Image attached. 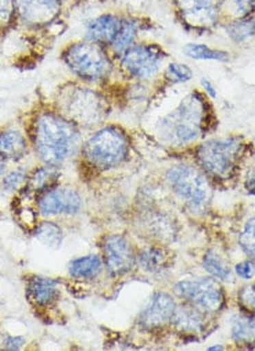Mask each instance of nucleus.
I'll return each instance as SVG.
<instances>
[{
    "label": "nucleus",
    "mask_w": 255,
    "mask_h": 351,
    "mask_svg": "<svg viewBox=\"0 0 255 351\" xmlns=\"http://www.w3.org/2000/svg\"><path fill=\"white\" fill-rule=\"evenodd\" d=\"M54 107L81 130H96L106 124L110 115L106 95L81 81L61 86Z\"/></svg>",
    "instance_id": "nucleus-3"
},
{
    "label": "nucleus",
    "mask_w": 255,
    "mask_h": 351,
    "mask_svg": "<svg viewBox=\"0 0 255 351\" xmlns=\"http://www.w3.org/2000/svg\"><path fill=\"white\" fill-rule=\"evenodd\" d=\"M255 16V0H225L223 20Z\"/></svg>",
    "instance_id": "nucleus-28"
},
{
    "label": "nucleus",
    "mask_w": 255,
    "mask_h": 351,
    "mask_svg": "<svg viewBox=\"0 0 255 351\" xmlns=\"http://www.w3.org/2000/svg\"><path fill=\"white\" fill-rule=\"evenodd\" d=\"M6 169H8V160L5 157L0 156V178L5 177Z\"/></svg>",
    "instance_id": "nucleus-38"
},
{
    "label": "nucleus",
    "mask_w": 255,
    "mask_h": 351,
    "mask_svg": "<svg viewBox=\"0 0 255 351\" xmlns=\"http://www.w3.org/2000/svg\"><path fill=\"white\" fill-rule=\"evenodd\" d=\"M122 17L121 12H103L92 17L85 23L84 39L108 49L119 31Z\"/></svg>",
    "instance_id": "nucleus-14"
},
{
    "label": "nucleus",
    "mask_w": 255,
    "mask_h": 351,
    "mask_svg": "<svg viewBox=\"0 0 255 351\" xmlns=\"http://www.w3.org/2000/svg\"><path fill=\"white\" fill-rule=\"evenodd\" d=\"M173 291L187 304L203 313H218L225 302L223 290L215 278L180 280L175 285Z\"/></svg>",
    "instance_id": "nucleus-10"
},
{
    "label": "nucleus",
    "mask_w": 255,
    "mask_h": 351,
    "mask_svg": "<svg viewBox=\"0 0 255 351\" xmlns=\"http://www.w3.org/2000/svg\"><path fill=\"white\" fill-rule=\"evenodd\" d=\"M239 300L244 308H247L248 311L255 314V283L244 286L240 290Z\"/></svg>",
    "instance_id": "nucleus-33"
},
{
    "label": "nucleus",
    "mask_w": 255,
    "mask_h": 351,
    "mask_svg": "<svg viewBox=\"0 0 255 351\" xmlns=\"http://www.w3.org/2000/svg\"><path fill=\"white\" fill-rule=\"evenodd\" d=\"M183 54L191 60L199 62H219L228 63L230 60V54L226 50L212 49L204 43H187L183 47Z\"/></svg>",
    "instance_id": "nucleus-23"
},
{
    "label": "nucleus",
    "mask_w": 255,
    "mask_h": 351,
    "mask_svg": "<svg viewBox=\"0 0 255 351\" xmlns=\"http://www.w3.org/2000/svg\"><path fill=\"white\" fill-rule=\"evenodd\" d=\"M234 271H236L237 276H240L243 279H251L255 275V265H254L252 260L243 261L234 267Z\"/></svg>",
    "instance_id": "nucleus-34"
},
{
    "label": "nucleus",
    "mask_w": 255,
    "mask_h": 351,
    "mask_svg": "<svg viewBox=\"0 0 255 351\" xmlns=\"http://www.w3.org/2000/svg\"><path fill=\"white\" fill-rule=\"evenodd\" d=\"M29 152V139L23 131L9 127L0 131V156L6 160H21Z\"/></svg>",
    "instance_id": "nucleus-18"
},
{
    "label": "nucleus",
    "mask_w": 255,
    "mask_h": 351,
    "mask_svg": "<svg viewBox=\"0 0 255 351\" xmlns=\"http://www.w3.org/2000/svg\"><path fill=\"white\" fill-rule=\"evenodd\" d=\"M245 189H247V192H248L250 195L255 196V172L251 173L250 177L247 178V181H245Z\"/></svg>",
    "instance_id": "nucleus-37"
},
{
    "label": "nucleus",
    "mask_w": 255,
    "mask_h": 351,
    "mask_svg": "<svg viewBox=\"0 0 255 351\" xmlns=\"http://www.w3.org/2000/svg\"><path fill=\"white\" fill-rule=\"evenodd\" d=\"M244 149L245 143L239 136L212 138L196 147V157L210 177L228 180L239 165Z\"/></svg>",
    "instance_id": "nucleus-6"
},
{
    "label": "nucleus",
    "mask_w": 255,
    "mask_h": 351,
    "mask_svg": "<svg viewBox=\"0 0 255 351\" xmlns=\"http://www.w3.org/2000/svg\"><path fill=\"white\" fill-rule=\"evenodd\" d=\"M25 344V340L24 337L21 336H9L5 339V343H3V348L6 350H21Z\"/></svg>",
    "instance_id": "nucleus-35"
},
{
    "label": "nucleus",
    "mask_w": 255,
    "mask_h": 351,
    "mask_svg": "<svg viewBox=\"0 0 255 351\" xmlns=\"http://www.w3.org/2000/svg\"><path fill=\"white\" fill-rule=\"evenodd\" d=\"M200 84H202V88H203V92L211 99V100H215L217 97H218V93H217V88H215V85L208 80V78H202V81H200Z\"/></svg>",
    "instance_id": "nucleus-36"
},
{
    "label": "nucleus",
    "mask_w": 255,
    "mask_h": 351,
    "mask_svg": "<svg viewBox=\"0 0 255 351\" xmlns=\"http://www.w3.org/2000/svg\"><path fill=\"white\" fill-rule=\"evenodd\" d=\"M82 158L95 169L106 171L119 167L131 153V139L119 125L104 124L81 145Z\"/></svg>",
    "instance_id": "nucleus-5"
},
{
    "label": "nucleus",
    "mask_w": 255,
    "mask_h": 351,
    "mask_svg": "<svg viewBox=\"0 0 255 351\" xmlns=\"http://www.w3.org/2000/svg\"><path fill=\"white\" fill-rule=\"evenodd\" d=\"M27 180H28V173L24 169L21 168L13 169L3 177V189L6 192H14L20 189L23 185H25Z\"/></svg>",
    "instance_id": "nucleus-32"
},
{
    "label": "nucleus",
    "mask_w": 255,
    "mask_h": 351,
    "mask_svg": "<svg viewBox=\"0 0 255 351\" xmlns=\"http://www.w3.org/2000/svg\"><path fill=\"white\" fill-rule=\"evenodd\" d=\"M28 139L45 164L60 167L81 149L82 130L56 107L42 108L32 117Z\"/></svg>",
    "instance_id": "nucleus-1"
},
{
    "label": "nucleus",
    "mask_w": 255,
    "mask_h": 351,
    "mask_svg": "<svg viewBox=\"0 0 255 351\" xmlns=\"http://www.w3.org/2000/svg\"><path fill=\"white\" fill-rule=\"evenodd\" d=\"M225 0H172L178 23L189 32H212L223 23Z\"/></svg>",
    "instance_id": "nucleus-9"
},
{
    "label": "nucleus",
    "mask_w": 255,
    "mask_h": 351,
    "mask_svg": "<svg viewBox=\"0 0 255 351\" xmlns=\"http://www.w3.org/2000/svg\"><path fill=\"white\" fill-rule=\"evenodd\" d=\"M58 178H60L58 167L45 164L42 167H38L31 175H28L27 189L29 192L42 195V193L50 191Z\"/></svg>",
    "instance_id": "nucleus-21"
},
{
    "label": "nucleus",
    "mask_w": 255,
    "mask_h": 351,
    "mask_svg": "<svg viewBox=\"0 0 255 351\" xmlns=\"http://www.w3.org/2000/svg\"><path fill=\"white\" fill-rule=\"evenodd\" d=\"M208 99L204 92L191 90L176 108L164 115L156 127L161 143L172 149H184L207 135L215 123Z\"/></svg>",
    "instance_id": "nucleus-2"
},
{
    "label": "nucleus",
    "mask_w": 255,
    "mask_h": 351,
    "mask_svg": "<svg viewBox=\"0 0 255 351\" xmlns=\"http://www.w3.org/2000/svg\"><path fill=\"white\" fill-rule=\"evenodd\" d=\"M35 238L47 247L58 249L62 243V230L57 223L45 221L36 225Z\"/></svg>",
    "instance_id": "nucleus-26"
},
{
    "label": "nucleus",
    "mask_w": 255,
    "mask_h": 351,
    "mask_svg": "<svg viewBox=\"0 0 255 351\" xmlns=\"http://www.w3.org/2000/svg\"><path fill=\"white\" fill-rule=\"evenodd\" d=\"M61 60L78 81L88 85L106 84L115 70L110 50L86 39L69 43L61 51Z\"/></svg>",
    "instance_id": "nucleus-4"
},
{
    "label": "nucleus",
    "mask_w": 255,
    "mask_h": 351,
    "mask_svg": "<svg viewBox=\"0 0 255 351\" xmlns=\"http://www.w3.org/2000/svg\"><path fill=\"white\" fill-rule=\"evenodd\" d=\"M143 27H145V23L141 17L123 13L119 31L114 42L108 47L114 58H118L125 50H127L131 46L139 42L141 32L145 29Z\"/></svg>",
    "instance_id": "nucleus-16"
},
{
    "label": "nucleus",
    "mask_w": 255,
    "mask_h": 351,
    "mask_svg": "<svg viewBox=\"0 0 255 351\" xmlns=\"http://www.w3.org/2000/svg\"><path fill=\"white\" fill-rule=\"evenodd\" d=\"M17 25L14 0H0V34L10 31Z\"/></svg>",
    "instance_id": "nucleus-31"
},
{
    "label": "nucleus",
    "mask_w": 255,
    "mask_h": 351,
    "mask_svg": "<svg viewBox=\"0 0 255 351\" xmlns=\"http://www.w3.org/2000/svg\"><path fill=\"white\" fill-rule=\"evenodd\" d=\"M17 24L43 29L54 24L66 8V0H14Z\"/></svg>",
    "instance_id": "nucleus-11"
},
{
    "label": "nucleus",
    "mask_w": 255,
    "mask_h": 351,
    "mask_svg": "<svg viewBox=\"0 0 255 351\" xmlns=\"http://www.w3.org/2000/svg\"><path fill=\"white\" fill-rule=\"evenodd\" d=\"M176 304L167 293H156L149 302L147 307L142 311L139 321L146 329L161 328L171 322Z\"/></svg>",
    "instance_id": "nucleus-15"
},
{
    "label": "nucleus",
    "mask_w": 255,
    "mask_h": 351,
    "mask_svg": "<svg viewBox=\"0 0 255 351\" xmlns=\"http://www.w3.org/2000/svg\"><path fill=\"white\" fill-rule=\"evenodd\" d=\"M203 265L206 271L215 279L218 280H230L232 279V269L226 264V261L219 256L217 252L210 250L206 253L203 258Z\"/></svg>",
    "instance_id": "nucleus-27"
},
{
    "label": "nucleus",
    "mask_w": 255,
    "mask_h": 351,
    "mask_svg": "<svg viewBox=\"0 0 255 351\" xmlns=\"http://www.w3.org/2000/svg\"><path fill=\"white\" fill-rule=\"evenodd\" d=\"M164 78L169 82V84H186L189 81H191L193 78V71L183 63H169L164 71Z\"/></svg>",
    "instance_id": "nucleus-29"
},
{
    "label": "nucleus",
    "mask_w": 255,
    "mask_h": 351,
    "mask_svg": "<svg viewBox=\"0 0 255 351\" xmlns=\"http://www.w3.org/2000/svg\"><path fill=\"white\" fill-rule=\"evenodd\" d=\"M232 337L236 343H255V318L248 315H236L232 319Z\"/></svg>",
    "instance_id": "nucleus-24"
},
{
    "label": "nucleus",
    "mask_w": 255,
    "mask_h": 351,
    "mask_svg": "<svg viewBox=\"0 0 255 351\" xmlns=\"http://www.w3.org/2000/svg\"><path fill=\"white\" fill-rule=\"evenodd\" d=\"M103 263L111 275H123L134 268L136 256L123 237L110 235L103 243Z\"/></svg>",
    "instance_id": "nucleus-13"
},
{
    "label": "nucleus",
    "mask_w": 255,
    "mask_h": 351,
    "mask_svg": "<svg viewBox=\"0 0 255 351\" xmlns=\"http://www.w3.org/2000/svg\"><path fill=\"white\" fill-rule=\"evenodd\" d=\"M165 178L173 193L184 202L191 211H203L212 196L207 173L190 164L172 165Z\"/></svg>",
    "instance_id": "nucleus-7"
},
{
    "label": "nucleus",
    "mask_w": 255,
    "mask_h": 351,
    "mask_svg": "<svg viewBox=\"0 0 255 351\" xmlns=\"http://www.w3.org/2000/svg\"><path fill=\"white\" fill-rule=\"evenodd\" d=\"M169 254L161 247H147L138 256L141 267L149 272H160L167 268Z\"/></svg>",
    "instance_id": "nucleus-25"
},
{
    "label": "nucleus",
    "mask_w": 255,
    "mask_h": 351,
    "mask_svg": "<svg viewBox=\"0 0 255 351\" xmlns=\"http://www.w3.org/2000/svg\"><path fill=\"white\" fill-rule=\"evenodd\" d=\"M103 260L99 256L90 254L85 257H80L73 260L69 264V272L73 278L75 279H84V280H90L99 276V274L103 269Z\"/></svg>",
    "instance_id": "nucleus-22"
},
{
    "label": "nucleus",
    "mask_w": 255,
    "mask_h": 351,
    "mask_svg": "<svg viewBox=\"0 0 255 351\" xmlns=\"http://www.w3.org/2000/svg\"><path fill=\"white\" fill-rule=\"evenodd\" d=\"M226 36L236 45H247L255 39V16L226 19L222 23Z\"/></svg>",
    "instance_id": "nucleus-20"
},
{
    "label": "nucleus",
    "mask_w": 255,
    "mask_h": 351,
    "mask_svg": "<svg viewBox=\"0 0 255 351\" xmlns=\"http://www.w3.org/2000/svg\"><path fill=\"white\" fill-rule=\"evenodd\" d=\"M82 197L73 188H51L40 195L39 214L45 217L77 215L82 210Z\"/></svg>",
    "instance_id": "nucleus-12"
},
{
    "label": "nucleus",
    "mask_w": 255,
    "mask_h": 351,
    "mask_svg": "<svg viewBox=\"0 0 255 351\" xmlns=\"http://www.w3.org/2000/svg\"><path fill=\"white\" fill-rule=\"evenodd\" d=\"M208 350L210 351H222V350H225V347L223 346H211V347H208Z\"/></svg>",
    "instance_id": "nucleus-39"
},
{
    "label": "nucleus",
    "mask_w": 255,
    "mask_h": 351,
    "mask_svg": "<svg viewBox=\"0 0 255 351\" xmlns=\"http://www.w3.org/2000/svg\"><path fill=\"white\" fill-rule=\"evenodd\" d=\"M171 324L180 332L197 333L204 328V314L190 304L176 306Z\"/></svg>",
    "instance_id": "nucleus-19"
},
{
    "label": "nucleus",
    "mask_w": 255,
    "mask_h": 351,
    "mask_svg": "<svg viewBox=\"0 0 255 351\" xmlns=\"http://www.w3.org/2000/svg\"><path fill=\"white\" fill-rule=\"evenodd\" d=\"M239 243H240V247L243 249V252L251 260H255V217L250 218L245 222V225L240 233Z\"/></svg>",
    "instance_id": "nucleus-30"
},
{
    "label": "nucleus",
    "mask_w": 255,
    "mask_h": 351,
    "mask_svg": "<svg viewBox=\"0 0 255 351\" xmlns=\"http://www.w3.org/2000/svg\"><path fill=\"white\" fill-rule=\"evenodd\" d=\"M167 58L168 53L161 45L138 42L118 57V67L127 80L146 82L160 74Z\"/></svg>",
    "instance_id": "nucleus-8"
},
{
    "label": "nucleus",
    "mask_w": 255,
    "mask_h": 351,
    "mask_svg": "<svg viewBox=\"0 0 255 351\" xmlns=\"http://www.w3.org/2000/svg\"><path fill=\"white\" fill-rule=\"evenodd\" d=\"M28 300L38 308L53 306L60 298V287L57 280L46 276H32L27 283Z\"/></svg>",
    "instance_id": "nucleus-17"
}]
</instances>
